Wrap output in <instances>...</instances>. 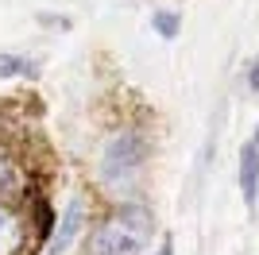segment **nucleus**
<instances>
[{"mask_svg": "<svg viewBox=\"0 0 259 255\" xmlns=\"http://www.w3.org/2000/svg\"><path fill=\"white\" fill-rule=\"evenodd\" d=\"M151 240V217L143 209H120L89 236V255H143Z\"/></svg>", "mask_w": 259, "mask_h": 255, "instance_id": "f257e3e1", "label": "nucleus"}, {"mask_svg": "<svg viewBox=\"0 0 259 255\" xmlns=\"http://www.w3.org/2000/svg\"><path fill=\"white\" fill-rule=\"evenodd\" d=\"M143 162H147L143 136L140 132H116L105 143V155H101V182L108 190H132L136 178L143 174Z\"/></svg>", "mask_w": 259, "mask_h": 255, "instance_id": "f03ea898", "label": "nucleus"}, {"mask_svg": "<svg viewBox=\"0 0 259 255\" xmlns=\"http://www.w3.org/2000/svg\"><path fill=\"white\" fill-rule=\"evenodd\" d=\"M240 190L248 205L259 201V143H248L240 151Z\"/></svg>", "mask_w": 259, "mask_h": 255, "instance_id": "7ed1b4c3", "label": "nucleus"}, {"mask_svg": "<svg viewBox=\"0 0 259 255\" xmlns=\"http://www.w3.org/2000/svg\"><path fill=\"white\" fill-rule=\"evenodd\" d=\"M23 240H27L23 221H20L12 209H4V205H0V255H16V251L23 247Z\"/></svg>", "mask_w": 259, "mask_h": 255, "instance_id": "20e7f679", "label": "nucleus"}, {"mask_svg": "<svg viewBox=\"0 0 259 255\" xmlns=\"http://www.w3.org/2000/svg\"><path fill=\"white\" fill-rule=\"evenodd\" d=\"M81 217H85V205H81V201H70V205H66L62 228H58V236H54V251H66V247H70V240H74L77 228H81Z\"/></svg>", "mask_w": 259, "mask_h": 255, "instance_id": "39448f33", "label": "nucleus"}, {"mask_svg": "<svg viewBox=\"0 0 259 255\" xmlns=\"http://www.w3.org/2000/svg\"><path fill=\"white\" fill-rule=\"evenodd\" d=\"M20 186H23V174H20V166H16V159L0 151V197L20 193Z\"/></svg>", "mask_w": 259, "mask_h": 255, "instance_id": "423d86ee", "label": "nucleus"}, {"mask_svg": "<svg viewBox=\"0 0 259 255\" xmlns=\"http://www.w3.org/2000/svg\"><path fill=\"white\" fill-rule=\"evenodd\" d=\"M35 66L20 54H0V77H31Z\"/></svg>", "mask_w": 259, "mask_h": 255, "instance_id": "0eeeda50", "label": "nucleus"}, {"mask_svg": "<svg viewBox=\"0 0 259 255\" xmlns=\"http://www.w3.org/2000/svg\"><path fill=\"white\" fill-rule=\"evenodd\" d=\"M151 23H155V31H159L162 39H174V35H178V27H182V20H178L174 12H155Z\"/></svg>", "mask_w": 259, "mask_h": 255, "instance_id": "6e6552de", "label": "nucleus"}, {"mask_svg": "<svg viewBox=\"0 0 259 255\" xmlns=\"http://www.w3.org/2000/svg\"><path fill=\"white\" fill-rule=\"evenodd\" d=\"M39 232H51V209H47V205H39Z\"/></svg>", "mask_w": 259, "mask_h": 255, "instance_id": "1a4fd4ad", "label": "nucleus"}, {"mask_svg": "<svg viewBox=\"0 0 259 255\" xmlns=\"http://www.w3.org/2000/svg\"><path fill=\"white\" fill-rule=\"evenodd\" d=\"M248 85H251V89H259V62L248 66Z\"/></svg>", "mask_w": 259, "mask_h": 255, "instance_id": "9d476101", "label": "nucleus"}, {"mask_svg": "<svg viewBox=\"0 0 259 255\" xmlns=\"http://www.w3.org/2000/svg\"><path fill=\"white\" fill-rule=\"evenodd\" d=\"M159 255H174V244H170V240H162V247H159Z\"/></svg>", "mask_w": 259, "mask_h": 255, "instance_id": "9b49d317", "label": "nucleus"}, {"mask_svg": "<svg viewBox=\"0 0 259 255\" xmlns=\"http://www.w3.org/2000/svg\"><path fill=\"white\" fill-rule=\"evenodd\" d=\"M255 143H259V132H255Z\"/></svg>", "mask_w": 259, "mask_h": 255, "instance_id": "f8f14e48", "label": "nucleus"}]
</instances>
